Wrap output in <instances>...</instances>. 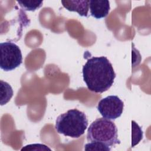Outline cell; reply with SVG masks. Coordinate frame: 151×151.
Returning <instances> with one entry per match:
<instances>
[{
  "instance_id": "6da1fadb",
  "label": "cell",
  "mask_w": 151,
  "mask_h": 151,
  "mask_svg": "<svg viewBox=\"0 0 151 151\" xmlns=\"http://www.w3.org/2000/svg\"><path fill=\"white\" fill-rule=\"evenodd\" d=\"M83 76L88 89L102 93L113 85L116 73L111 63L104 56L92 57L83 67Z\"/></svg>"
},
{
  "instance_id": "7a4b0ae2",
  "label": "cell",
  "mask_w": 151,
  "mask_h": 151,
  "mask_svg": "<svg viewBox=\"0 0 151 151\" xmlns=\"http://www.w3.org/2000/svg\"><path fill=\"white\" fill-rule=\"evenodd\" d=\"M87 126L86 115L76 109H70L58 116L55 124V130L58 133L72 138L81 136Z\"/></svg>"
},
{
  "instance_id": "3957f363",
  "label": "cell",
  "mask_w": 151,
  "mask_h": 151,
  "mask_svg": "<svg viewBox=\"0 0 151 151\" xmlns=\"http://www.w3.org/2000/svg\"><path fill=\"white\" fill-rule=\"evenodd\" d=\"M87 140L88 142L103 143L110 147L120 143L116 124L104 117L97 119L90 125L87 130Z\"/></svg>"
},
{
  "instance_id": "277c9868",
  "label": "cell",
  "mask_w": 151,
  "mask_h": 151,
  "mask_svg": "<svg viewBox=\"0 0 151 151\" xmlns=\"http://www.w3.org/2000/svg\"><path fill=\"white\" fill-rule=\"evenodd\" d=\"M0 67L5 71H12L22 63V55L19 47L15 43L8 41L0 44Z\"/></svg>"
},
{
  "instance_id": "5b68a950",
  "label": "cell",
  "mask_w": 151,
  "mask_h": 151,
  "mask_svg": "<svg viewBox=\"0 0 151 151\" xmlns=\"http://www.w3.org/2000/svg\"><path fill=\"white\" fill-rule=\"evenodd\" d=\"M123 108V101L117 96L114 95L102 99L97 107V110L103 117L109 120H115L120 117Z\"/></svg>"
},
{
  "instance_id": "8992f818",
  "label": "cell",
  "mask_w": 151,
  "mask_h": 151,
  "mask_svg": "<svg viewBox=\"0 0 151 151\" xmlns=\"http://www.w3.org/2000/svg\"><path fill=\"white\" fill-rule=\"evenodd\" d=\"M89 8L90 14L94 18H104L109 13L110 2L106 0H91L89 1Z\"/></svg>"
},
{
  "instance_id": "52a82bcc",
  "label": "cell",
  "mask_w": 151,
  "mask_h": 151,
  "mask_svg": "<svg viewBox=\"0 0 151 151\" xmlns=\"http://www.w3.org/2000/svg\"><path fill=\"white\" fill-rule=\"evenodd\" d=\"M63 6L68 11L77 12L81 17L88 16L89 10L88 0L61 1Z\"/></svg>"
},
{
  "instance_id": "ba28073f",
  "label": "cell",
  "mask_w": 151,
  "mask_h": 151,
  "mask_svg": "<svg viewBox=\"0 0 151 151\" xmlns=\"http://www.w3.org/2000/svg\"><path fill=\"white\" fill-rule=\"evenodd\" d=\"M1 89V105L6 104L13 96V90L11 86L6 82L0 81Z\"/></svg>"
},
{
  "instance_id": "9c48e42d",
  "label": "cell",
  "mask_w": 151,
  "mask_h": 151,
  "mask_svg": "<svg viewBox=\"0 0 151 151\" xmlns=\"http://www.w3.org/2000/svg\"><path fill=\"white\" fill-rule=\"evenodd\" d=\"M132 147H134L142 139L143 131L134 120L132 122Z\"/></svg>"
},
{
  "instance_id": "30bf717a",
  "label": "cell",
  "mask_w": 151,
  "mask_h": 151,
  "mask_svg": "<svg viewBox=\"0 0 151 151\" xmlns=\"http://www.w3.org/2000/svg\"><path fill=\"white\" fill-rule=\"evenodd\" d=\"M19 6L25 11H34L40 8L43 2L42 1H17Z\"/></svg>"
},
{
  "instance_id": "8fae6325",
  "label": "cell",
  "mask_w": 151,
  "mask_h": 151,
  "mask_svg": "<svg viewBox=\"0 0 151 151\" xmlns=\"http://www.w3.org/2000/svg\"><path fill=\"white\" fill-rule=\"evenodd\" d=\"M85 150H100V151H110L111 147L103 143L97 142H91L87 143L84 146Z\"/></svg>"
},
{
  "instance_id": "7c38bea8",
  "label": "cell",
  "mask_w": 151,
  "mask_h": 151,
  "mask_svg": "<svg viewBox=\"0 0 151 151\" xmlns=\"http://www.w3.org/2000/svg\"><path fill=\"white\" fill-rule=\"evenodd\" d=\"M22 150H51L50 148L43 144H31L23 147L21 149Z\"/></svg>"
}]
</instances>
